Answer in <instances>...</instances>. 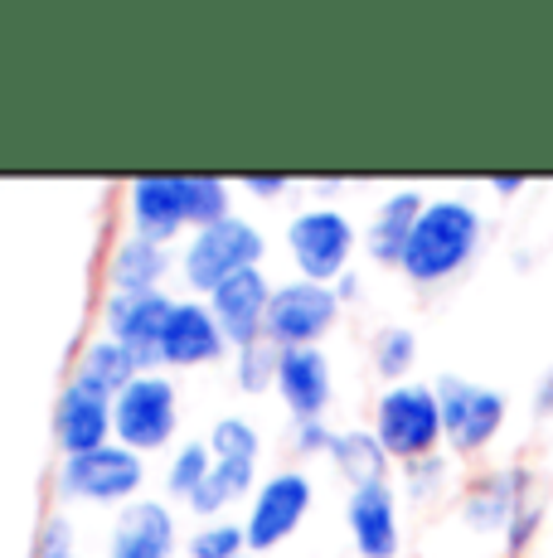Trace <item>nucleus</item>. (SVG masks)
<instances>
[{"mask_svg":"<svg viewBox=\"0 0 553 558\" xmlns=\"http://www.w3.org/2000/svg\"><path fill=\"white\" fill-rule=\"evenodd\" d=\"M136 374H142L136 355L126 345H116L112 336H102V330L78 350V364H73V384H83V389L102 393V399H112V403L132 389Z\"/></svg>","mask_w":553,"mask_h":558,"instance_id":"nucleus-21","label":"nucleus"},{"mask_svg":"<svg viewBox=\"0 0 553 558\" xmlns=\"http://www.w3.org/2000/svg\"><path fill=\"white\" fill-rule=\"evenodd\" d=\"M525 185H529L525 175H491V195H495V199H515V195H525Z\"/></svg>","mask_w":553,"mask_h":558,"instance_id":"nucleus-35","label":"nucleus"},{"mask_svg":"<svg viewBox=\"0 0 553 558\" xmlns=\"http://www.w3.org/2000/svg\"><path fill=\"white\" fill-rule=\"evenodd\" d=\"M311 500H316V486L306 471H272L258 490H253V506H248V554H268L276 544H286L296 530L306 524L311 514Z\"/></svg>","mask_w":553,"mask_h":558,"instance_id":"nucleus-9","label":"nucleus"},{"mask_svg":"<svg viewBox=\"0 0 553 558\" xmlns=\"http://www.w3.org/2000/svg\"><path fill=\"white\" fill-rule=\"evenodd\" d=\"M446 486H452V461H446L442 452H432V457L408 461V466H403V496L418 500V506H432V500H442Z\"/></svg>","mask_w":553,"mask_h":558,"instance_id":"nucleus-29","label":"nucleus"},{"mask_svg":"<svg viewBox=\"0 0 553 558\" xmlns=\"http://www.w3.org/2000/svg\"><path fill=\"white\" fill-rule=\"evenodd\" d=\"M316 185H321V195H335V190H345L349 180L345 175H325V180H316Z\"/></svg>","mask_w":553,"mask_h":558,"instance_id":"nucleus-38","label":"nucleus"},{"mask_svg":"<svg viewBox=\"0 0 553 558\" xmlns=\"http://www.w3.org/2000/svg\"><path fill=\"white\" fill-rule=\"evenodd\" d=\"M248 490H258V461H214V471H209V481L195 490V496L185 500L189 514H199V520H223V510L238 506Z\"/></svg>","mask_w":553,"mask_h":558,"instance_id":"nucleus-22","label":"nucleus"},{"mask_svg":"<svg viewBox=\"0 0 553 558\" xmlns=\"http://www.w3.org/2000/svg\"><path fill=\"white\" fill-rule=\"evenodd\" d=\"M331 442H335V433L316 417V423H292V447L302 457H331Z\"/></svg>","mask_w":553,"mask_h":558,"instance_id":"nucleus-32","label":"nucleus"},{"mask_svg":"<svg viewBox=\"0 0 553 558\" xmlns=\"http://www.w3.org/2000/svg\"><path fill=\"white\" fill-rule=\"evenodd\" d=\"M276 360H282V350H272L268 340H258L248 350H233V379H238V389L243 393L276 389Z\"/></svg>","mask_w":553,"mask_h":558,"instance_id":"nucleus-30","label":"nucleus"},{"mask_svg":"<svg viewBox=\"0 0 553 558\" xmlns=\"http://www.w3.org/2000/svg\"><path fill=\"white\" fill-rule=\"evenodd\" d=\"M422 209H428V195L413 185L384 195L374 209V219H369V229H365V253L374 257L379 267H398L403 248H408L413 229H418V219H422Z\"/></svg>","mask_w":553,"mask_h":558,"instance_id":"nucleus-19","label":"nucleus"},{"mask_svg":"<svg viewBox=\"0 0 553 558\" xmlns=\"http://www.w3.org/2000/svg\"><path fill=\"white\" fill-rule=\"evenodd\" d=\"M180 433V389L170 374H136V384L112 403V442L136 457L165 452Z\"/></svg>","mask_w":553,"mask_h":558,"instance_id":"nucleus-5","label":"nucleus"},{"mask_svg":"<svg viewBox=\"0 0 553 558\" xmlns=\"http://www.w3.org/2000/svg\"><path fill=\"white\" fill-rule=\"evenodd\" d=\"M248 558H253V554H248Z\"/></svg>","mask_w":553,"mask_h":558,"instance_id":"nucleus-40","label":"nucleus"},{"mask_svg":"<svg viewBox=\"0 0 553 558\" xmlns=\"http://www.w3.org/2000/svg\"><path fill=\"white\" fill-rule=\"evenodd\" d=\"M185 229V195L180 175H142L126 185V233H142L151 243H165Z\"/></svg>","mask_w":553,"mask_h":558,"instance_id":"nucleus-17","label":"nucleus"},{"mask_svg":"<svg viewBox=\"0 0 553 558\" xmlns=\"http://www.w3.org/2000/svg\"><path fill=\"white\" fill-rule=\"evenodd\" d=\"M73 539H78V530H73V520L63 510L39 524V554H63V549H73Z\"/></svg>","mask_w":553,"mask_h":558,"instance_id":"nucleus-33","label":"nucleus"},{"mask_svg":"<svg viewBox=\"0 0 553 558\" xmlns=\"http://www.w3.org/2000/svg\"><path fill=\"white\" fill-rule=\"evenodd\" d=\"M335 296H340V306H345V302H355V296H359V277H355V272H345V277H340V282H335Z\"/></svg>","mask_w":553,"mask_h":558,"instance_id":"nucleus-37","label":"nucleus"},{"mask_svg":"<svg viewBox=\"0 0 553 558\" xmlns=\"http://www.w3.org/2000/svg\"><path fill=\"white\" fill-rule=\"evenodd\" d=\"M180 195H185V229L199 233V229H214L233 214V199H229V180L219 175H180Z\"/></svg>","mask_w":553,"mask_h":558,"instance_id":"nucleus-24","label":"nucleus"},{"mask_svg":"<svg viewBox=\"0 0 553 558\" xmlns=\"http://www.w3.org/2000/svg\"><path fill=\"white\" fill-rule=\"evenodd\" d=\"M209 452H214V461H258L262 457V433L248 423V417H219L214 427H209Z\"/></svg>","mask_w":553,"mask_h":558,"instance_id":"nucleus-28","label":"nucleus"},{"mask_svg":"<svg viewBox=\"0 0 553 558\" xmlns=\"http://www.w3.org/2000/svg\"><path fill=\"white\" fill-rule=\"evenodd\" d=\"M175 554V514L165 500H132L112 524L108 558H170Z\"/></svg>","mask_w":553,"mask_h":558,"instance_id":"nucleus-18","label":"nucleus"},{"mask_svg":"<svg viewBox=\"0 0 553 558\" xmlns=\"http://www.w3.org/2000/svg\"><path fill=\"white\" fill-rule=\"evenodd\" d=\"M340 320V296L335 287L306 282V277H292L272 292L268 306V326H262V340L272 350H311L321 345Z\"/></svg>","mask_w":553,"mask_h":558,"instance_id":"nucleus-8","label":"nucleus"},{"mask_svg":"<svg viewBox=\"0 0 553 558\" xmlns=\"http://www.w3.org/2000/svg\"><path fill=\"white\" fill-rule=\"evenodd\" d=\"M142 486H146V457H136L122 442H108L83 457H63L54 471V496L88 500V506H132Z\"/></svg>","mask_w":553,"mask_h":558,"instance_id":"nucleus-6","label":"nucleus"},{"mask_svg":"<svg viewBox=\"0 0 553 558\" xmlns=\"http://www.w3.org/2000/svg\"><path fill=\"white\" fill-rule=\"evenodd\" d=\"M369 364H374L379 379L389 384H408L413 364H418V336L408 326H384L369 345Z\"/></svg>","mask_w":553,"mask_h":558,"instance_id":"nucleus-25","label":"nucleus"},{"mask_svg":"<svg viewBox=\"0 0 553 558\" xmlns=\"http://www.w3.org/2000/svg\"><path fill=\"white\" fill-rule=\"evenodd\" d=\"M529 500H539L534 471L529 466H495V471H481V476L462 490L456 520H462L471 534H500V539H505L509 520H515Z\"/></svg>","mask_w":553,"mask_h":558,"instance_id":"nucleus-11","label":"nucleus"},{"mask_svg":"<svg viewBox=\"0 0 553 558\" xmlns=\"http://www.w3.org/2000/svg\"><path fill=\"white\" fill-rule=\"evenodd\" d=\"M54 442L63 457L98 452L112 442V399L83 389V384H63L54 399Z\"/></svg>","mask_w":553,"mask_h":558,"instance_id":"nucleus-16","label":"nucleus"},{"mask_svg":"<svg viewBox=\"0 0 553 558\" xmlns=\"http://www.w3.org/2000/svg\"><path fill=\"white\" fill-rule=\"evenodd\" d=\"M276 399L286 403L292 423H316L335 399V369L321 345L311 350H282L276 360Z\"/></svg>","mask_w":553,"mask_h":558,"instance_id":"nucleus-15","label":"nucleus"},{"mask_svg":"<svg viewBox=\"0 0 553 558\" xmlns=\"http://www.w3.org/2000/svg\"><path fill=\"white\" fill-rule=\"evenodd\" d=\"M189 558H248V530L238 520H209L189 534Z\"/></svg>","mask_w":553,"mask_h":558,"instance_id":"nucleus-27","label":"nucleus"},{"mask_svg":"<svg viewBox=\"0 0 553 558\" xmlns=\"http://www.w3.org/2000/svg\"><path fill=\"white\" fill-rule=\"evenodd\" d=\"M345 524L359 558H398L403 554V520H398V490L393 481H365L349 490Z\"/></svg>","mask_w":553,"mask_h":558,"instance_id":"nucleus-12","label":"nucleus"},{"mask_svg":"<svg viewBox=\"0 0 553 558\" xmlns=\"http://www.w3.org/2000/svg\"><path fill=\"white\" fill-rule=\"evenodd\" d=\"M438 403H442V433L446 447L456 457H476L505 433V417H509V399L491 384H476L462 379V374H442L438 384Z\"/></svg>","mask_w":553,"mask_h":558,"instance_id":"nucleus-7","label":"nucleus"},{"mask_svg":"<svg viewBox=\"0 0 553 558\" xmlns=\"http://www.w3.org/2000/svg\"><path fill=\"white\" fill-rule=\"evenodd\" d=\"M209 471H214V452H209V442L175 447V457H170V466H165V490L170 496H180V500H189L209 481Z\"/></svg>","mask_w":553,"mask_h":558,"instance_id":"nucleus-26","label":"nucleus"},{"mask_svg":"<svg viewBox=\"0 0 553 558\" xmlns=\"http://www.w3.org/2000/svg\"><path fill=\"white\" fill-rule=\"evenodd\" d=\"M272 277L262 272V267H253V272L233 277V282H223L214 296H209V311H214L223 340H229V350H248L262 340V326H268V306H272Z\"/></svg>","mask_w":553,"mask_h":558,"instance_id":"nucleus-14","label":"nucleus"},{"mask_svg":"<svg viewBox=\"0 0 553 558\" xmlns=\"http://www.w3.org/2000/svg\"><path fill=\"white\" fill-rule=\"evenodd\" d=\"M286 185H292V180H286V175H272V170H268V175H243V190H248L253 199H282Z\"/></svg>","mask_w":553,"mask_h":558,"instance_id":"nucleus-34","label":"nucleus"},{"mask_svg":"<svg viewBox=\"0 0 553 558\" xmlns=\"http://www.w3.org/2000/svg\"><path fill=\"white\" fill-rule=\"evenodd\" d=\"M369 433L379 437V447L389 452V461H422L446 447L442 433V403L432 384H389L374 399V427Z\"/></svg>","mask_w":553,"mask_h":558,"instance_id":"nucleus-3","label":"nucleus"},{"mask_svg":"<svg viewBox=\"0 0 553 558\" xmlns=\"http://www.w3.org/2000/svg\"><path fill=\"white\" fill-rule=\"evenodd\" d=\"M262 257H268L262 229L248 223V219H238V214H229V219L214 223V229L189 233L185 253H180V272H185L189 292H195L199 302H209L223 282H233V277L262 267Z\"/></svg>","mask_w":553,"mask_h":558,"instance_id":"nucleus-2","label":"nucleus"},{"mask_svg":"<svg viewBox=\"0 0 553 558\" xmlns=\"http://www.w3.org/2000/svg\"><path fill=\"white\" fill-rule=\"evenodd\" d=\"M170 267H175V257H170L165 243L126 233V239H116L108 257V292H161Z\"/></svg>","mask_w":553,"mask_h":558,"instance_id":"nucleus-20","label":"nucleus"},{"mask_svg":"<svg viewBox=\"0 0 553 558\" xmlns=\"http://www.w3.org/2000/svg\"><path fill=\"white\" fill-rule=\"evenodd\" d=\"M534 413L539 417H553V369L539 379V389H534Z\"/></svg>","mask_w":553,"mask_h":558,"instance_id":"nucleus-36","label":"nucleus"},{"mask_svg":"<svg viewBox=\"0 0 553 558\" xmlns=\"http://www.w3.org/2000/svg\"><path fill=\"white\" fill-rule=\"evenodd\" d=\"M175 296L165 292H108L102 296V336L126 345L142 364V374L161 369V340L170 326Z\"/></svg>","mask_w":553,"mask_h":558,"instance_id":"nucleus-10","label":"nucleus"},{"mask_svg":"<svg viewBox=\"0 0 553 558\" xmlns=\"http://www.w3.org/2000/svg\"><path fill=\"white\" fill-rule=\"evenodd\" d=\"M39 558H78V549H63V554H39Z\"/></svg>","mask_w":553,"mask_h":558,"instance_id":"nucleus-39","label":"nucleus"},{"mask_svg":"<svg viewBox=\"0 0 553 558\" xmlns=\"http://www.w3.org/2000/svg\"><path fill=\"white\" fill-rule=\"evenodd\" d=\"M223 355H229V340H223L209 302L180 296L161 340V364L165 369H205V364H219Z\"/></svg>","mask_w":553,"mask_h":558,"instance_id":"nucleus-13","label":"nucleus"},{"mask_svg":"<svg viewBox=\"0 0 553 558\" xmlns=\"http://www.w3.org/2000/svg\"><path fill=\"white\" fill-rule=\"evenodd\" d=\"M359 243L365 239H359L355 219L345 209H331V204L302 209L286 223V257H292L296 277L321 287H335L349 272V257H355Z\"/></svg>","mask_w":553,"mask_h":558,"instance_id":"nucleus-4","label":"nucleus"},{"mask_svg":"<svg viewBox=\"0 0 553 558\" xmlns=\"http://www.w3.org/2000/svg\"><path fill=\"white\" fill-rule=\"evenodd\" d=\"M331 461H335L340 476L349 481V490L365 486V481H389V452L379 447V437L369 433V427H349V433H335Z\"/></svg>","mask_w":553,"mask_h":558,"instance_id":"nucleus-23","label":"nucleus"},{"mask_svg":"<svg viewBox=\"0 0 553 558\" xmlns=\"http://www.w3.org/2000/svg\"><path fill=\"white\" fill-rule=\"evenodd\" d=\"M481 239H486V219L471 199H462V195L428 199L408 248H403L398 272L413 287H442L462 267H471V257L481 253Z\"/></svg>","mask_w":553,"mask_h":558,"instance_id":"nucleus-1","label":"nucleus"},{"mask_svg":"<svg viewBox=\"0 0 553 558\" xmlns=\"http://www.w3.org/2000/svg\"><path fill=\"white\" fill-rule=\"evenodd\" d=\"M539 530H544V506L539 500H529L525 510L509 520V530H505V554H525L529 544L539 539Z\"/></svg>","mask_w":553,"mask_h":558,"instance_id":"nucleus-31","label":"nucleus"}]
</instances>
